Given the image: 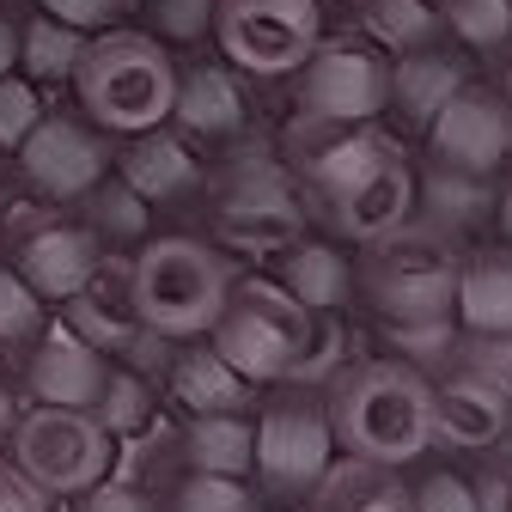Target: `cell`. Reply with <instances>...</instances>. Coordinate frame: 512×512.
<instances>
[{"instance_id": "obj_45", "label": "cell", "mask_w": 512, "mask_h": 512, "mask_svg": "<svg viewBox=\"0 0 512 512\" xmlns=\"http://www.w3.org/2000/svg\"><path fill=\"white\" fill-rule=\"evenodd\" d=\"M488 452H500V458H506V464H512V415H506V427H500V439H494V445H488Z\"/></svg>"}, {"instance_id": "obj_5", "label": "cell", "mask_w": 512, "mask_h": 512, "mask_svg": "<svg viewBox=\"0 0 512 512\" xmlns=\"http://www.w3.org/2000/svg\"><path fill=\"white\" fill-rule=\"evenodd\" d=\"M208 196V238L226 250H281L293 238L311 232V202L305 183L293 177V165L281 153H232L220 171H208L202 183Z\"/></svg>"}, {"instance_id": "obj_8", "label": "cell", "mask_w": 512, "mask_h": 512, "mask_svg": "<svg viewBox=\"0 0 512 512\" xmlns=\"http://www.w3.org/2000/svg\"><path fill=\"white\" fill-rule=\"evenodd\" d=\"M458 263L464 256L452 244H439L433 232H391L366 244V256L354 263V293L378 311V317H433L452 311L458 293Z\"/></svg>"}, {"instance_id": "obj_21", "label": "cell", "mask_w": 512, "mask_h": 512, "mask_svg": "<svg viewBox=\"0 0 512 512\" xmlns=\"http://www.w3.org/2000/svg\"><path fill=\"white\" fill-rule=\"evenodd\" d=\"M159 391H165L183 415H250V409H256V384H250L238 366H226L208 336L171 342V360H165Z\"/></svg>"}, {"instance_id": "obj_4", "label": "cell", "mask_w": 512, "mask_h": 512, "mask_svg": "<svg viewBox=\"0 0 512 512\" xmlns=\"http://www.w3.org/2000/svg\"><path fill=\"white\" fill-rule=\"evenodd\" d=\"M128 275H135V305H141V324L189 342V336H208L214 317L232 293V263L226 250L202 232H165V238H141L135 256H128Z\"/></svg>"}, {"instance_id": "obj_34", "label": "cell", "mask_w": 512, "mask_h": 512, "mask_svg": "<svg viewBox=\"0 0 512 512\" xmlns=\"http://www.w3.org/2000/svg\"><path fill=\"white\" fill-rule=\"evenodd\" d=\"M177 512H256L250 476H214V470H183V482L171 488Z\"/></svg>"}, {"instance_id": "obj_33", "label": "cell", "mask_w": 512, "mask_h": 512, "mask_svg": "<svg viewBox=\"0 0 512 512\" xmlns=\"http://www.w3.org/2000/svg\"><path fill=\"white\" fill-rule=\"evenodd\" d=\"M141 31L159 37L171 55L177 49H202L214 37V0H135Z\"/></svg>"}, {"instance_id": "obj_41", "label": "cell", "mask_w": 512, "mask_h": 512, "mask_svg": "<svg viewBox=\"0 0 512 512\" xmlns=\"http://www.w3.org/2000/svg\"><path fill=\"white\" fill-rule=\"evenodd\" d=\"M19 415H25V391H19V378L0 372V458L13 452V433H19Z\"/></svg>"}, {"instance_id": "obj_22", "label": "cell", "mask_w": 512, "mask_h": 512, "mask_svg": "<svg viewBox=\"0 0 512 512\" xmlns=\"http://www.w3.org/2000/svg\"><path fill=\"white\" fill-rule=\"evenodd\" d=\"M470 80L464 55H452L445 43H421V49H397L391 61V86H384V116H397L403 128H421L439 116V104Z\"/></svg>"}, {"instance_id": "obj_16", "label": "cell", "mask_w": 512, "mask_h": 512, "mask_svg": "<svg viewBox=\"0 0 512 512\" xmlns=\"http://www.w3.org/2000/svg\"><path fill=\"white\" fill-rule=\"evenodd\" d=\"M98 263H104V238L80 214H68V220H37V226H25L13 238V269H19V281L49 311L68 299V293H80V281Z\"/></svg>"}, {"instance_id": "obj_40", "label": "cell", "mask_w": 512, "mask_h": 512, "mask_svg": "<svg viewBox=\"0 0 512 512\" xmlns=\"http://www.w3.org/2000/svg\"><path fill=\"white\" fill-rule=\"evenodd\" d=\"M55 506V494H43L13 458H0V512H49Z\"/></svg>"}, {"instance_id": "obj_13", "label": "cell", "mask_w": 512, "mask_h": 512, "mask_svg": "<svg viewBox=\"0 0 512 512\" xmlns=\"http://www.w3.org/2000/svg\"><path fill=\"white\" fill-rule=\"evenodd\" d=\"M427 135V165L464 171V177H488L512 159V104L494 86L464 80L452 98L439 104V116L421 128Z\"/></svg>"}, {"instance_id": "obj_14", "label": "cell", "mask_w": 512, "mask_h": 512, "mask_svg": "<svg viewBox=\"0 0 512 512\" xmlns=\"http://www.w3.org/2000/svg\"><path fill=\"white\" fill-rule=\"evenodd\" d=\"M397 147L403 141L378 116L372 122H330V128H299V122H287V135H281V153H287L293 177L305 183V202L342 196L348 183H360L378 159H391Z\"/></svg>"}, {"instance_id": "obj_17", "label": "cell", "mask_w": 512, "mask_h": 512, "mask_svg": "<svg viewBox=\"0 0 512 512\" xmlns=\"http://www.w3.org/2000/svg\"><path fill=\"white\" fill-rule=\"evenodd\" d=\"M110 171L153 208H183V202H196L202 183H208V165H202L196 141H183L171 122L141 128V135H122Z\"/></svg>"}, {"instance_id": "obj_9", "label": "cell", "mask_w": 512, "mask_h": 512, "mask_svg": "<svg viewBox=\"0 0 512 512\" xmlns=\"http://www.w3.org/2000/svg\"><path fill=\"white\" fill-rule=\"evenodd\" d=\"M293 98H287V122L299 128H330V122H372L384 116V86H391V55L378 43H324L317 37L311 55L287 74Z\"/></svg>"}, {"instance_id": "obj_25", "label": "cell", "mask_w": 512, "mask_h": 512, "mask_svg": "<svg viewBox=\"0 0 512 512\" xmlns=\"http://www.w3.org/2000/svg\"><path fill=\"white\" fill-rule=\"evenodd\" d=\"M305 500H311V512H409L403 476L391 464H372V458H354V452H336Z\"/></svg>"}, {"instance_id": "obj_3", "label": "cell", "mask_w": 512, "mask_h": 512, "mask_svg": "<svg viewBox=\"0 0 512 512\" xmlns=\"http://www.w3.org/2000/svg\"><path fill=\"white\" fill-rule=\"evenodd\" d=\"M68 86H74L80 116L98 122L104 135H141V128H159L171 116L177 55L135 25H110L86 37Z\"/></svg>"}, {"instance_id": "obj_31", "label": "cell", "mask_w": 512, "mask_h": 512, "mask_svg": "<svg viewBox=\"0 0 512 512\" xmlns=\"http://www.w3.org/2000/svg\"><path fill=\"white\" fill-rule=\"evenodd\" d=\"M378 342L391 348L409 366H445L458 348V317L452 311H433V317H378Z\"/></svg>"}, {"instance_id": "obj_29", "label": "cell", "mask_w": 512, "mask_h": 512, "mask_svg": "<svg viewBox=\"0 0 512 512\" xmlns=\"http://www.w3.org/2000/svg\"><path fill=\"white\" fill-rule=\"evenodd\" d=\"M74 208H80V220L104 238V250H135V244L153 232V202H141L116 171H104Z\"/></svg>"}, {"instance_id": "obj_38", "label": "cell", "mask_w": 512, "mask_h": 512, "mask_svg": "<svg viewBox=\"0 0 512 512\" xmlns=\"http://www.w3.org/2000/svg\"><path fill=\"white\" fill-rule=\"evenodd\" d=\"M37 13H49V19H61V25H74V31H110V25H122L128 13H135V0H37Z\"/></svg>"}, {"instance_id": "obj_43", "label": "cell", "mask_w": 512, "mask_h": 512, "mask_svg": "<svg viewBox=\"0 0 512 512\" xmlns=\"http://www.w3.org/2000/svg\"><path fill=\"white\" fill-rule=\"evenodd\" d=\"M494 214H500V232H506V244H512V183L494 196Z\"/></svg>"}, {"instance_id": "obj_24", "label": "cell", "mask_w": 512, "mask_h": 512, "mask_svg": "<svg viewBox=\"0 0 512 512\" xmlns=\"http://www.w3.org/2000/svg\"><path fill=\"white\" fill-rule=\"evenodd\" d=\"M452 317L464 336H512V244H488L458 263Z\"/></svg>"}, {"instance_id": "obj_27", "label": "cell", "mask_w": 512, "mask_h": 512, "mask_svg": "<svg viewBox=\"0 0 512 512\" xmlns=\"http://www.w3.org/2000/svg\"><path fill=\"white\" fill-rule=\"evenodd\" d=\"M92 415H98V427H104L110 439H141V433L159 421V378L141 372V366H128V360H110Z\"/></svg>"}, {"instance_id": "obj_44", "label": "cell", "mask_w": 512, "mask_h": 512, "mask_svg": "<svg viewBox=\"0 0 512 512\" xmlns=\"http://www.w3.org/2000/svg\"><path fill=\"white\" fill-rule=\"evenodd\" d=\"M13 202H19V189H13V177H7V165H0V220L13 214Z\"/></svg>"}, {"instance_id": "obj_20", "label": "cell", "mask_w": 512, "mask_h": 512, "mask_svg": "<svg viewBox=\"0 0 512 512\" xmlns=\"http://www.w3.org/2000/svg\"><path fill=\"white\" fill-rule=\"evenodd\" d=\"M183 141L196 147H226L250 128V98L238 86V68L226 61H196V68H177V98L165 116Z\"/></svg>"}, {"instance_id": "obj_2", "label": "cell", "mask_w": 512, "mask_h": 512, "mask_svg": "<svg viewBox=\"0 0 512 512\" xmlns=\"http://www.w3.org/2000/svg\"><path fill=\"white\" fill-rule=\"evenodd\" d=\"M208 342L250 384H287V378L305 384L336 354V330L324 324V311H305L275 281H232Z\"/></svg>"}, {"instance_id": "obj_23", "label": "cell", "mask_w": 512, "mask_h": 512, "mask_svg": "<svg viewBox=\"0 0 512 512\" xmlns=\"http://www.w3.org/2000/svg\"><path fill=\"white\" fill-rule=\"evenodd\" d=\"M269 281L281 287V293H293L305 311H336L348 293H354V263L330 244V238H293V244H281V250H269Z\"/></svg>"}, {"instance_id": "obj_28", "label": "cell", "mask_w": 512, "mask_h": 512, "mask_svg": "<svg viewBox=\"0 0 512 512\" xmlns=\"http://www.w3.org/2000/svg\"><path fill=\"white\" fill-rule=\"evenodd\" d=\"M80 49H86V31H74V25H61L49 13L19 19V74L37 92H61V86H68Z\"/></svg>"}, {"instance_id": "obj_19", "label": "cell", "mask_w": 512, "mask_h": 512, "mask_svg": "<svg viewBox=\"0 0 512 512\" xmlns=\"http://www.w3.org/2000/svg\"><path fill=\"white\" fill-rule=\"evenodd\" d=\"M55 317L68 324L80 342H92L98 354H122L147 324H141V305H135V275H128V250H104V263L80 281V293H68L55 305Z\"/></svg>"}, {"instance_id": "obj_12", "label": "cell", "mask_w": 512, "mask_h": 512, "mask_svg": "<svg viewBox=\"0 0 512 512\" xmlns=\"http://www.w3.org/2000/svg\"><path fill=\"white\" fill-rule=\"evenodd\" d=\"M7 159H13V171H19V183L31 189V196H43V202H80L86 189L110 171L116 147H110V135H104L98 122L68 116V110H43L37 128Z\"/></svg>"}, {"instance_id": "obj_37", "label": "cell", "mask_w": 512, "mask_h": 512, "mask_svg": "<svg viewBox=\"0 0 512 512\" xmlns=\"http://www.w3.org/2000/svg\"><path fill=\"white\" fill-rule=\"evenodd\" d=\"M409 512H482L476 482H464L458 470H427L409 488Z\"/></svg>"}, {"instance_id": "obj_36", "label": "cell", "mask_w": 512, "mask_h": 512, "mask_svg": "<svg viewBox=\"0 0 512 512\" xmlns=\"http://www.w3.org/2000/svg\"><path fill=\"white\" fill-rule=\"evenodd\" d=\"M49 104H43V92L13 68V74H0V159H7L31 128H37V116H43Z\"/></svg>"}, {"instance_id": "obj_30", "label": "cell", "mask_w": 512, "mask_h": 512, "mask_svg": "<svg viewBox=\"0 0 512 512\" xmlns=\"http://www.w3.org/2000/svg\"><path fill=\"white\" fill-rule=\"evenodd\" d=\"M354 13L378 49H421L439 43V0H354Z\"/></svg>"}, {"instance_id": "obj_32", "label": "cell", "mask_w": 512, "mask_h": 512, "mask_svg": "<svg viewBox=\"0 0 512 512\" xmlns=\"http://www.w3.org/2000/svg\"><path fill=\"white\" fill-rule=\"evenodd\" d=\"M439 31L470 55H494L512 43V0H439Z\"/></svg>"}, {"instance_id": "obj_39", "label": "cell", "mask_w": 512, "mask_h": 512, "mask_svg": "<svg viewBox=\"0 0 512 512\" xmlns=\"http://www.w3.org/2000/svg\"><path fill=\"white\" fill-rule=\"evenodd\" d=\"M74 500H80L74 512H159V506H153V488H141V482H122L116 470H110L104 482L80 488Z\"/></svg>"}, {"instance_id": "obj_6", "label": "cell", "mask_w": 512, "mask_h": 512, "mask_svg": "<svg viewBox=\"0 0 512 512\" xmlns=\"http://www.w3.org/2000/svg\"><path fill=\"white\" fill-rule=\"evenodd\" d=\"M512 415V336H464L452 372L433 378V439L458 452H488Z\"/></svg>"}, {"instance_id": "obj_18", "label": "cell", "mask_w": 512, "mask_h": 512, "mask_svg": "<svg viewBox=\"0 0 512 512\" xmlns=\"http://www.w3.org/2000/svg\"><path fill=\"white\" fill-rule=\"evenodd\" d=\"M317 214H324L348 244H378V238L403 232L415 220V165H409V153L397 147L391 159H378L360 183L342 189V196L317 202Z\"/></svg>"}, {"instance_id": "obj_42", "label": "cell", "mask_w": 512, "mask_h": 512, "mask_svg": "<svg viewBox=\"0 0 512 512\" xmlns=\"http://www.w3.org/2000/svg\"><path fill=\"white\" fill-rule=\"evenodd\" d=\"M19 68V13L0 7V74H13Z\"/></svg>"}, {"instance_id": "obj_15", "label": "cell", "mask_w": 512, "mask_h": 512, "mask_svg": "<svg viewBox=\"0 0 512 512\" xmlns=\"http://www.w3.org/2000/svg\"><path fill=\"white\" fill-rule=\"evenodd\" d=\"M19 354H25V366H19L25 403H61V409H92L98 403V384H104L110 354H98L92 342H80L55 311H49V324Z\"/></svg>"}, {"instance_id": "obj_11", "label": "cell", "mask_w": 512, "mask_h": 512, "mask_svg": "<svg viewBox=\"0 0 512 512\" xmlns=\"http://www.w3.org/2000/svg\"><path fill=\"white\" fill-rule=\"evenodd\" d=\"M336 458V433H330V409L324 391H281L256 409V482L281 500H305L311 482L330 470Z\"/></svg>"}, {"instance_id": "obj_26", "label": "cell", "mask_w": 512, "mask_h": 512, "mask_svg": "<svg viewBox=\"0 0 512 512\" xmlns=\"http://www.w3.org/2000/svg\"><path fill=\"white\" fill-rule=\"evenodd\" d=\"M177 458H183V470L250 476V464H256V421L250 415H183Z\"/></svg>"}, {"instance_id": "obj_35", "label": "cell", "mask_w": 512, "mask_h": 512, "mask_svg": "<svg viewBox=\"0 0 512 512\" xmlns=\"http://www.w3.org/2000/svg\"><path fill=\"white\" fill-rule=\"evenodd\" d=\"M43 324H49V305L19 281L13 263H0V354H19Z\"/></svg>"}, {"instance_id": "obj_1", "label": "cell", "mask_w": 512, "mask_h": 512, "mask_svg": "<svg viewBox=\"0 0 512 512\" xmlns=\"http://www.w3.org/2000/svg\"><path fill=\"white\" fill-rule=\"evenodd\" d=\"M324 409H330L336 452L372 464L403 470L433 445V378L397 354L336 366L324 384Z\"/></svg>"}, {"instance_id": "obj_10", "label": "cell", "mask_w": 512, "mask_h": 512, "mask_svg": "<svg viewBox=\"0 0 512 512\" xmlns=\"http://www.w3.org/2000/svg\"><path fill=\"white\" fill-rule=\"evenodd\" d=\"M324 37L317 0H214L220 61L250 80H287Z\"/></svg>"}, {"instance_id": "obj_46", "label": "cell", "mask_w": 512, "mask_h": 512, "mask_svg": "<svg viewBox=\"0 0 512 512\" xmlns=\"http://www.w3.org/2000/svg\"><path fill=\"white\" fill-rule=\"evenodd\" d=\"M506 512H512V506H506Z\"/></svg>"}, {"instance_id": "obj_7", "label": "cell", "mask_w": 512, "mask_h": 512, "mask_svg": "<svg viewBox=\"0 0 512 512\" xmlns=\"http://www.w3.org/2000/svg\"><path fill=\"white\" fill-rule=\"evenodd\" d=\"M43 494H80L92 482H104L122 458V439H110L98 427L92 409H61V403H25L13 452H7Z\"/></svg>"}]
</instances>
